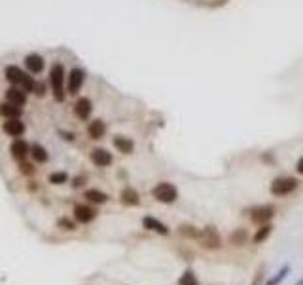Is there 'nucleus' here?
<instances>
[{"mask_svg": "<svg viewBox=\"0 0 303 285\" xmlns=\"http://www.w3.org/2000/svg\"><path fill=\"white\" fill-rule=\"evenodd\" d=\"M65 67L61 63H53L49 69V84H51V93L55 101L65 99Z\"/></svg>", "mask_w": 303, "mask_h": 285, "instance_id": "f257e3e1", "label": "nucleus"}, {"mask_svg": "<svg viewBox=\"0 0 303 285\" xmlns=\"http://www.w3.org/2000/svg\"><path fill=\"white\" fill-rule=\"evenodd\" d=\"M300 186V181L296 177H277L271 181V186H269V192L273 196H288L292 192H296V188Z\"/></svg>", "mask_w": 303, "mask_h": 285, "instance_id": "f03ea898", "label": "nucleus"}, {"mask_svg": "<svg viewBox=\"0 0 303 285\" xmlns=\"http://www.w3.org/2000/svg\"><path fill=\"white\" fill-rule=\"evenodd\" d=\"M152 196L161 204H174L178 200V188L172 183L163 181V183H158L152 188Z\"/></svg>", "mask_w": 303, "mask_h": 285, "instance_id": "7ed1b4c3", "label": "nucleus"}, {"mask_svg": "<svg viewBox=\"0 0 303 285\" xmlns=\"http://www.w3.org/2000/svg\"><path fill=\"white\" fill-rule=\"evenodd\" d=\"M201 247L205 249H220L222 247V238H220V232L214 228V226H206L203 230H199V236H197Z\"/></svg>", "mask_w": 303, "mask_h": 285, "instance_id": "20e7f679", "label": "nucleus"}, {"mask_svg": "<svg viewBox=\"0 0 303 285\" xmlns=\"http://www.w3.org/2000/svg\"><path fill=\"white\" fill-rule=\"evenodd\" d=\"M84 82H85V73L80 69V67H74L72 71L68 73V76H67V91H68L70 95L80 93Z\"/></svg>", "mask_w": 303, "mask_h": 285, "instance_id": "39448f33", "label": "nucleus"}, {"mask_svg": "<svg viewBox=\"0 0 303 285\" xmlns=\"http://www.w3.org/2000/svg\"><path fill=\"white\" fill-rule=\"evenodd\" d=\"M275 217V207L273 205H258L250 211V221L254 224H267Z\"/></svg>", "mask_w": 303, "mask_h": 285, "instance_id": "423d86ee", "label": "nucleus"}, {"mask_svg": "<svg viewBox=\"0 0 303 285\" xmlns=\"http://www.w3.org/2000/svg\"><path fill=\"white\" fill-rule=\"evenodd\" d=\"M95 217H97V209H95V207L85 205V204H78V205H74V219H76L78 223L87 224V223H91Z\"/></svg>", "mask_w": 303, "mask_h": 285, "instance_id": "0eeeda50", "label": "nucleus"}, {"mask_svg": "<svg viewBox=\"0 0 303 285\" xmlns=\"http://www.w3.org/2000/svg\"><path fill=\"white\" fill-rule=\"evenodd\" d=\"M91 112H93V103L89 97H80V99L74 103V114L80 118V120H89V116H91Z\"/></svg>", "mask_w": 303, "mask_h": 285, "instance_id": "6e6552de", "label": "nucleus"}, {"mask_svg": "<svg viewBox=\"0 0 303 285\" xmlns=\"http://www.w3.org/2000/svg\"><path fill=\"white\" fill-rule=\"evenodd\" d=\"M142 226H144L146 230L156 232V234H159V236L169 234V226H167L165 223H161V221L156 219V217H152V215H146L144 219H142Z\"/></svg>", "mask_w": 303, "mask_h": 285, "instance_id": "1a4fd4ad", "label": "nucleus"}, {"mask_svg": "<svg viewBox=\"0 0 303 285\" xmlns=\"http://www.w3.org/2000/svg\"><path fill=\"white\" fill-rule=\"evenodd\" d=\"M29 152H31V147H29V143L23 141V139H15L12 145H10V154H12L13 160L23 162Z\"/></svg>", "mask_w": 303, "mask_h": 285, "instance_id": "9d476101", "label": "nucleus"}, {"mask_svg": "<svg viewBox=\"0 0 303 285\" xmlns=\"http://www.w3.org/2000/svg\"><path fill=\"white\" fill-rule=\"evenodd\" d=\"M89 158H91V162H93L97 167H108L110 163L114 162L112 154H110L106 149H93L91 150V154H89Z\"/></svg>", "mask_w": 303, "mask_h": 285, "instance_id": "9b49d317", "label": "nucleus"}, {"mask_svg": "<svg viewBox=\"0 0 303 285\" xmlns=\"http://www.w3.org/2000/svg\"><path fill=\"white\" fill-rule=\"evenodd\" d=\"M25 67H27L29 75H40L44 71V57L38 53H29L25 57Z\"/></svg>", "mask_w": 303, "mask_h": 285, "instance_id": "f8f14e48", "label": "nucleus"}, {"mask_svg": "<svg viewBox=\"0 0 303 285\" xmlns=\"http://www.w3.org/2000/svg\"><path fill=\"white\" fill-rule=\"evenodd\" d=\"M2 131L6 133V135L10 137H21L25 133V124L19 120V118H12V120H6L4 125H2Z\"/></svg>", "mask_w": 303, "mask_h": 285, "instance_id": "ddd939ff", "label": "nucleus"}, {"mask_svg": "<svg viewBox=\"0 0 303 285\" xmlns=\"http://www.w3.org/2000/svg\"><path fill=\"white\" fill-rule=\"evenodd\" d=\"M4 76H6V80H8L12 86H21L27 73H23V71H21L19 67H15V65H8V67L4 69Z\"/></svg>", "mask_w": 303, "mask_h": 285, "instance_id": "4468645a", "label": "nucleus"}, {"mask_svg": "<svg viewBox=\"0 0 303 285\" xmlns=\"http://www.w3.org/2000/svg\"><path fill=\"white\" fill-rule=\"evenodd\" d=\"M114 149L121 152V154H133L135 152V141L131 137H125V135H116L114 137Z\"/></svg>", "mask_w": 303, "mask_h": 285, "instance_id": "2eb2a0df", "label": "nucleus"}, {"mask_svg": "<svg viewBox=\"0 0 303 285\" xmlns=\"http://www.w3.org/2000/svg\"><path fill=\"white\" fill-rule=\"evenodd\" d=\"M6 99L10 101V103H13V105L23 107L25 103H27V91L19 86L8 87V89H6Z\"/></svg>", "mask_w": 303, "mask_h": 285, "instance_id": "dca6fc26", "label": "nucleus"}, {"mask_svg": "<svg viewBox=\"0 0 303 285\" xmlns=\"http://www.w3.org/2000/svg\"><path fill=\"white\" fill-rule=\"evenodd\" d=\"M23 109L19 105H13L10 101L6 103H0V116H4L6 120H12V118H21Z\"/></svg>", "mask_w": 303, "mask_h": 285, "instance_id": "f3484780", "label": "nucleus"}, {"mask_svg": "<svg viewBox=\"0 0 303 285\" xmlns=\"http://www.w3.org/2000/svg\"><path fill=\"white\" fill-rule=\"evenodd\" d=\"M120 202L123 205H127V207H135V205H138L140 204V194L135 190V188H123L120 194Z\"/></svg>", "mask_w": 303, "mask_h": 285, "instance_id": "a211bd4d", "label": "nucleus"}, {"mask_svg": "<svg viewBox=\"0 0 303 285\" xmlns=\"http://www.w3.org/2000/svg\"><path fill=\"white\" fill-rule=\"evenodd\" d=\"M106 133V125L102 120H91L89 125H87V135L89 139H93V141H97V139H102Z\"/></svg>", "mask_w": 303, "mask_h": 285, "instance_id": "6ab92c4d", "label": "nucleus"}, {"mask_svg": "<svg viewBox=\"0 0 303 285\" xmlns=\"http://www.w3.org/2000/svg\"><path fill=\"white\" fill-rule=\"evenodd\" d=\"M84 198L87 202H91V204H106L108 202V194L102 192V190H97V188H89V190H85Z\"/></svg>", "mask_w": 303, "mask_h": 285, "instance_id": "aec40b11", "label": "nucleus"}, {"mask_svg": "<svg viewBox=\"0 0 303 285\" xmlns=\"http://www.w3.org/2000/svg\"><path fill=\"white\" fill-rule=\"evenodd\" d=\"M31 156H33V158H34V162H38V163H46V162L49 160L48 150L44 149L42 145H38V143L31 145Z\"/></svg>", "mask_w": 303, "mask_h": 285, "instance_id": "412c9836", "label": "nucleus"}, {"mask_svg": "<svg viewBox=\"0 0 303 285\" xmlns=\"http://www.w3.org/2000/svg\"><path fill=\"white\" fill-rule=\"evenodd\" d=\"M246 240H248V232H246L244 228H237V230H233L230 236V242L233 244V245H237V247L244 245Z\"/></svg>", "mask_w": 303, "mask_h": 285, "instance_id": "4be33fe9", "label": "nucleus"}, {"mask_svg": "<svg viewBox=\"0 0 303 285\" xmlns=\"http://www.w3.org/2000/svg\"><path fill=\"white\" fill-rule=\"evenodd\" d=\"M273 232V224H260V228H258V232L254 234V244H264L267 238L271 236Z\"/></svg>", "mask_w": 303, "mask_h": 285, "instance_id": "5701e85b", "label": "nucleus"}, {"mask_svg": "<svg viewBox=\"0 0 303 285\" xmlns=\"http://www.w3.org/2000/svg\"><path fill=\"white\" fill-rule=\"evenodd\" d=\"M178 285H199V280H197V276L192 270H186L178 278Z\"/></svg>", "mask_w": 303, "mask_h": 285, "instance_id": "b1692460", "label": "nucleus"}, {"mask_svg": "<svg viewBox=\"0 0 303 285\" xmlns=\"http://www.w3.org/2000/svg\"><path fill=\"white\" fill-rule=\"evenodd\" d=\"M288 272H290V266H288V264H284V266H282V268L279 270V274H277V276H273V278H271V280H269L266 285H279V284H282V282H284V278L288 276Z\"/></svg>", "mask_w": 303, "mask_h": 285, "instance_id": "393cba45", "label": "nucleus"}, {"mask_svg": "<svg viewBox=\"0 0 303 285\" xmlns=\"http://www.w3.org/2000/svg\"><path fill=\"white\" fill-rule=\"evenodd\" d=\"M68 181V175L65 173V171H55V173L49 175V183L51 185H65Z\"/></svg>", "mask_w": 303, "mask_h": 285, "instance_id": "a878e982", "label": "nucleus"}, {"mask_svg": "<svg viewBox=\"0 0 303 285\" xmlns=\"http://www.w3.org/2000/svg\"><path fill=\"white\" fill-rule=\"evenodd\" d=\"M180 234L182 236H188V238H197L199 236V230L192 226V224H182L180 226Z\"/></svg>", "mask_w": 303, "mask_h": 285, "instance_id": "bb28decb", "label": "nucleus"}, {"mask_svg": "<svg viewBox=\"0 0 303 285\" xmlns=\"http://www.w3.org/2000/svg\"><path fill=\"white\" fill-rule=\"evenodd\" d=\"M59 226L65 228V230H76V224L72 221H68V219H59Z\"/></svg>", "mask_w": 303, "mask_h": 285, "instance_id": "cd10ccee", "label": "nucleus"}, {"mask_svg": "<svg viewBox=\"0 0 303 285\" xmlns=\"http://www.w3.org/2000/svg\"><path fill=\"white\" fill-rule=\"evenodd\" d=\"M21 173H25V175H33L34 173V165L33 163H21Z\"/></svg>", "mask_w": 303, "mask_h": 285, "instance_id": "c85d7f7f", "label": "nucleus"}, {"mask_svg": "<svg viewBox=\"0 0 303 285\" xmlns=\"http://www.w3.org/2000/svg\"><path fill=\"white\" fill-rule=\"evenodd\" d=\"M34 93H36L38 97H42V95L46 93V86H44V84H38L36 82V89H34Z\"/></svg>", "mask_w": 303, "mask_h": 285, "instance_id": "c756f323", "label": "nucleus"}, {"mask_svg": "<svg viewBox=\"0 0 303 285\" xmlns=\"http://www.w3.org/2000/svg\"><path fill=\"white\" fill-rule=\"evenodd\" d=\"M84 185H85V179H84V177H76V179L72 181V186H74V188H80V186H84Z\"/></svg>", "mask_w": 303, "mask_h": 285, "instance_id": "7c9ffc66", "label": "nucleus"}, {"mask_svg": "<svg viewBox=\"0 0 303 285\" xmlns=\"http://www.w3.org/2000/svg\"><path fill=\"white\" fill-rule=\"evenodd\" d=\"M296 171H298L300 175H303V156L298 160V163H296Z\"/></svg>", "mask_w": 303, "mask_h": 285, "instance_id": "2f4dec72", "label": "nucleus"}, {"mask_svg": "<svg viewBox=\"0 0 303 285\" xmlns=\"http://www.w3.org/2000/svg\"><path fill=\"white\" fill-rule=\"evenodd\" d=\"M296 285H303V280H300V282H298Z\"/></svg>", "mask_w": 303, "mask_h": 285, "instance_id": "473e14b6", "label": "nucleus"}]
</instances>
